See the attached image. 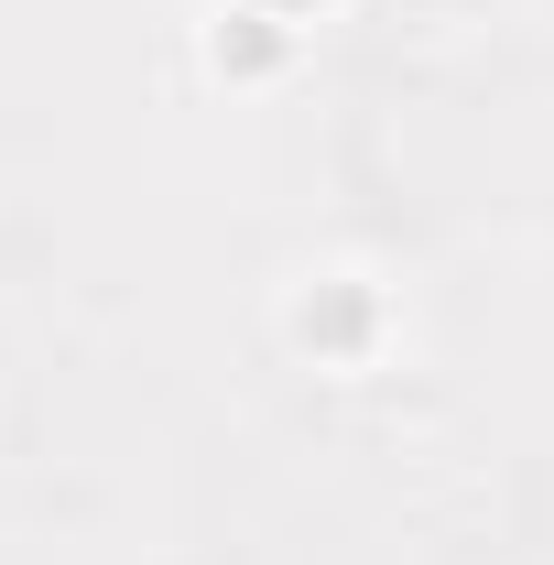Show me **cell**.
Returning a JSON list of instances; mask_svg holds the SVG:
<instances>
[{"label":"cell","mask_w":554,"mask_h":565,"mask_svg":"<svg viewBox=\"0 0 554 565\" xmlns=\"http://www.w3.org/2000/svg\"><path fill=\"white\" fill-rule=\"evenodd\" d=\"M283 327H294V349H305V359L359 370V359L381 349V294H370L359 273H316L305 294H294V316H283Z\"/></svg>","instance_id":"obj_1"},{"label":"cell","mask_w":554,"mask_h":565,"mask_svg":"<svg viewBox=\"0 0 554 565\" xmlns=\"http://www.w3.org/2000/svg\"><path fill=\"white\" fill-rule=\"evenodd\" d=\"M294 33H305V22H283V11H262V0H228V11L207 22V76L262 87V76L294 66Z\"/></svg>","instance_id":"obj_2"},{"label":"cell","mask_w":554,"mask_h":565,"mask_svg":"<svg viewBox=\"0 0 554 565\" xmlns=\"http://www.w3.org/2000/svg\"><path fill=\"white\" fill-rule=\"evenodd\" d=\"M262 11H283V22H316V11H327V0H262Z\"/></svg>","instance_id":"obj_3"}]
</instances>
